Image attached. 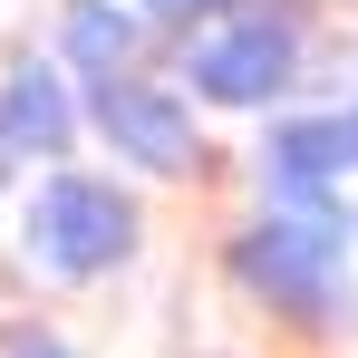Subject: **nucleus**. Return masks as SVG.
Instances as JSON below:
<instances>
[{
    "instance_id": "nucleus-1",
    "label": "nucleus",
    "mask_w": 358,
    "mask_h": 358,
    "mask_svg": "<svg viewBox=\"0 0 358 358\" xmlns=\"http://www.w3.org/2000/svg\"><path fill=\"white\" fill-rule=\"evenodd\" d=\"M126 194H107L97 175H59L39 203H29V252L49 262V271H97V262H117L126 252Z\"/></svg>"
},
{
    "instance_id": "nucleus-2",
    "label": "nucleus",
    "mask_w": 358,
    "mask_h": 358,
    "mask_svg": "<svg viewBox=\"0 0 358 358\" xmlns=\"http://www.w3.org/2000/svg\"><path fill=\"white\" fill-rule=\"evenodd\" d=\"M291 78V29L281 20H233L223 39H203L194 49V87H213V97H271Z\"/></svg>"
},
{
    "instance_id": "nucleus-3",
    "label": "nucleus",
    "mask_w": 358,
    "mask_h": 358,
    "mask_svg": "<svg viewBox=\"0 0 358 358\" xmlns=\"http://www.w3.org/2000/svg\"><path fill=\"white\" fill-rule=\"evenodd\" d=\"M329 262H339V223H262V233L242 242V271L271 281V291H291V300L320 291Z\"/></svg>"
},
{
    "instance_id": "nucleus-4",
    "label": "nucleus",
    "mask_w": 358,
    "mask_h": 358,
    "mask_svg": "<svg viewBox=\"0 0 358 358\" xmlns=\"http://www.w3.org/2000/svg\"><path fill=\"white\" fill-rule=\"evenodd\" d=\"M97 126L117 136L126 155H145V165H184V155H194L184 107H175V97H155V87H97Z\"/></svg>"
},
{
    "instance_id": "nucleus-5",
    "label": "nucleus",
    "mask_w": 358,
    "mask_h": 358,
    "mask_svg": "<svg viewBox=\"0 0 358 358\" xmlns=\"http://www.w3.org/2000/svg\"><path fill=\"white\" fill-rule=\"evenodd\" d=\"M0 136H10V145H39V155H59L68 107H59V87H49L39 68H20V78H10V97H0Z\"/></svg>"
},
{
    "instance_id": "nucleus-6",
    "label": "nucleus",
    "mask_w": 358,
    "mask_h": 358,
    "mask_svg": "<svg viewBox=\"0 0 358 358\" xmlns=\"http://www.w3.org/2000/svg\"><path fill=\"white\" fill-rule=\"evenodd\" d=\"M68 49H78V59H97V68H117V59H126V20L87 0V10L68 20Z\"/></svg>"
},
{
    "instance_id": "nucleus-7",
    "label": "nucleus",
    "mask_w": 358,
    "mask_h": 358,
    "mask_svg": "<svg viewBox=\"0 0 358 358\" xmlns=\"http://www.w3.org/2000/svg\"><path fill=\"white\" fill-rule=\"evenodd\" d=\"M155 10H213V0H155Z\"/></svg>"
},
{
    "instance_id": "nucleus-8",
    "label": "nucleus",
    "mask_w": 358,
    "mask_h": 358,
    "mask_svg": "<svg viewBox=\"0 0 358 358\" xmlns=\"http://www.w3.org/2000/svg\"><path fill=\"white\" fill-rule=\"evenodd\" d=\"M39 358H49V349H39Z\"/></svg>"
}]
</instances>
